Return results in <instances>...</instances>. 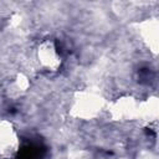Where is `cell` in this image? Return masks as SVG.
<instances>
[{"label":"cell","instance_id":"1","mask_svg":"<svg viewBox=\"0 0 159 159\" xmlns=\"http://www.w3.org/2000/svg\"><path fill=\"white\" fill-rule=\"evenodd\" d=\"M19 149V139L16 132L7 122L0 123V154L10 157Z\"/></svg>","mask_w":159,"mask_h":159},{"label":"cell","instance_id":"2","mask_svg":"<svg viewBox=\"0 0 159 159\" xmlns=\"http://www.w3.org/2000/svg\"><path fill=\"white\" fill-rule=\"evenodd\" d=\"M39 61L43 67H47L48 70L55 71L60 63H61V57L60 53L55 46L53 42L46 41L43 42L40 48H39Z\"/></svg>","mask_w":159,"mask_h":159},{"label":"cell","instance_id":"3","mask_svg":"<svg viewBox=\"0 0 159 159\" xmlns=\"http://www.w3.org/2000/svg\"><path fill=\"white\" fill-rule=\"evenodd\" d=\"M98 107H101V104L98 102V98L94 97L93 94H86L84 97H81V99H77L76 102V108L78 111V114L83 117H91L96 114Z\"/></svg>","mask_w":159,"mask_h":159},{"label":"cell","instance_id":"4","mask_svg":"<svg viewBox=\"0 0 159 159\" xmlns=\"http://www.w3.org/2000/svg\"><path fill=\"white\" fill-rule=\"evenodd\" d=\"M113 113L118 118H130L135 113L134 103L129 99H120L116 103L113 108Z\"/></svg>","mask_w":159,"mask_h":159}]
</instances>
